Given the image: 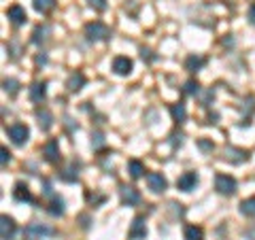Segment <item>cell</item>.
<instances>
[{"label": "cell", "mask_w": 255, "mask_h": 240, "mask_svg": "<svg viewBox=\"0 0 255 240\" xmlns=\"http://www.w3.org/2000/svg\"><path fill=\"white\" fill-rule=\"evenodd\" d=\"M119 196H121V202L128 204V206H134V204L141 202V194H138V189L132 185H121Z\"/></svg>", "instance_id": "obj_5"}, {"label": "cell", "mask_w": 255, "mask_h": 240, "mask_svg": "<svg viewBox=\"0 0 255 240\" xmlns=\"http://www.w3.org/2000/svg\"><path fill=\"white\" fill-rule=\"evenodd\" d=\"M26 238H30V240H40V238H45V236H54L55 230L51 225H45V223H30L26 227Z\"/></svg>", "instance_id": "obj_2"}, {"label": "cell", "mask_w": 255, "mask_h": 240, "mask_svg": "<svg viewBox=\"0 0 255 240\" xmlns=\"http://www.w3.org/2000/svg\"><path fill=\"white\" fill-rule=\"evenodd\" d=\"M13 198L17 202H28V200H32V196H30V189H28V185L24 183H17L15 185V189H13Z\"/></svg>", "instance_id": "obj_17"}, {"label": "cell", "mask_w": 255, "mask_h": 240, "mask_svg": "<svg viewBox=\"0 0 255 240\" xmlns=\"http://www.w3.org/2000/svg\"><path fill=\"white\" fill-rule=\"evenodd\" d=\"M60 177L64 179V181H77V177H79V172H77V164H71V166L66 168V170H62L60 172Z\"/></svg>", "instance_id": "obj_26"}, {"label": "cell", "mask_w": 255, "mask_h": 240, "mask_svg": "<svg viewBox=\"0 0 255 240\" xmlns=\"http://www.w3.org/2000/svg\"><path fill=\"white\" fill-rule=\"evenodd\" d=\"M34 9H36L38 13L47 15L49 11L55 9V0H34Z\"/></svg>", "instance_id": "obj_21"}, {"label": "cell", "mask_w": 255, "mask_h": 240, "mask_svg": "<svg viewBox=\"0 0 255 240\" xmlns=\"http://www.w3.org/2000/svg\"><path fill=\"white\" fill-rule=\"evenodd\" d=\"M170 115H172V119H175L177 124H181V121H185V117H187V111H185V104H172V107H170Z\"/></svg>", "instance_id": "obj_22"}, {"label": "cell", "mask_w": 255, "mask_h": 240, "mask_svg": "<svg viewBox=\"0 0 255 240\" xmlns=\"http://www.w3.org/2000/svg\"><path fill=\"white\" fill-rule=\"evenodd\" d=\"M240 213L245 217H255V198H247L240 202Z\"/></svg>", "instance_id": "obj_23"}, {"label": "cell", "mask_w": 255, "mask_h": 240, "mask_svg": "<svg viewBox=\"0 0 255 240\" xmlns=\"http://www.w3.org/2000/svg\"><path fill=\"white\" fill-rule=\"evenodd\" d=\"M88 2H90L96 11H104V9H107V0H88Z\"/></svg>", "instance_id": "obj_30"}, {"label": "cell", "mask_w": 255, "mask_h": 240, "mask_svg": "<svg viewBox=\"0 0 255 240\" xmlns=\"http://www.w3.org/2000/svg\"><path fill=\"white\" fill-rule=\"evenodd\" d=\"M47 34H49V26H38L36 30H34V34H32V40L36 45H43L45 40H47Z\"/></svg>", "instance_id": "obj_24"}, {"label": "cell", "mask_w": 255, "mask_h": 240, "mask_svg": "<svg viewBox=\"0 0 255 240\" xmlns=\"http://www.w3.org/2000/svg\"><path fill=\"white\" fill-rule=\"evenodd\" d=\"M43 157L49 164H57V162H60V147H57L55 140H49V143L43 147Z\"/></svg>", "instance_id": "obj_9"}, {"label": "cell", "mask_w": 255, "mask_h": 240, "mask_svg": "<svg viewBox=\"0 0 255 240\" xmlns=\"http://www.w3.org/2000/svg\"><path fill=\"white\" fill-rule=\"evenodd\" d=\"M215 189L221 196H232L236 191V181L228 177V174H217L215 177Z\"/></svg>", "instance_id": "obj_3"}, {"label": "cell", "mask_w": 255, "mask_h": 240, "mask_svg": "<svg viewBox=\"0 0 255 240\" xmlns=\"http://www.w3.org/2000/svg\"><path fill=\"white\" fill-rule=\"evenodd\" d=\"M49 213L51 215H55V217H57V215H64V200H62V198H54V200H51V204H49Z\"/></svg>", "instance_id": "obj_25"}, {"label": "cell", "mask_w": 255, "mask_h": 240, "mask_svg": "<svg viewBox=\"0 0 255 240\" xmlns=\"http://www.w3.org/2000/svg\"><path fill=\"white\" fill-rule=\"evenodd\" d=\"M147 185H149V189L153 191V194H162V191L166 189V179L162 177L160 172H151V174H147Z\"/></svg>", "instance_id": "obj_7"}, {"label": "cell", "mask_w": 255, "mask_h": 240, "mask_svg": "<svg viewBox=\"0 0 255 240\" xmlns=\"http://www.w3.org/2000/svg\"><path fill=\"white\" fill-rule=\"evenodd\" d=\"M128 172H130V177H132V179H141V177H143V172H145L143 162H138V160H130V162H128Z\"/></svg>", "instance_id": "obj_19"}, {"label": "cell", "mask_w": 255, "mask_h": 240, "mask_svg": "<svg viewBox=\"0 0 255 240\" xmlns=\"http://www.w3.org/2000/svg\"><path fill=\"white\" fill-rule=\"evenodd\" d=\"M206 64L204 57H200V55H189L187 60H185V68L189 70V73H196L198 68H202Z\"/></svg>", "instance_id": "obj_18"}, {"label": "cell", "mask_w": 255, "mask_h": 240, "mask_svg": "<svg viewBox=\"0 0 255 240\" xmlns=\"http://www.w3.org/2000/svg\"><path fill=\"white\" fill-rule=\"evenodd\" d=\"M7 134L15 145H24L28 136H30V130H28V126H24V124H15V126L7 128Z\"/></svg>", "instance_id": "obj_4"}, {"label": "cell", "mask_w": 255, "mask_h": 240, "mask_svg": "<svg viewBox=\"0 0 255 240\" xmlns=\"http://www.w3.org/2000/svg\"><path fill=\"white\" fill-rule=\"evenodd\" d=\"M147 236V225H145V219L143 217H134L130 225V238L132 240H145Z\"/></svg>", "instance_id": "obj_8"}, {"label": "cell", "mask_w": 255, "mask_h": 240, "mask_svg": "<svg viewBox=\"0 0 255 240\" xmlns=\"http://www.w3.org/2000/svg\"><path fill=\"white\" fill-rule=\"evenodd\" d=\"M0 155H2V157H0V164H2V168H4V166H7V164H9V160H11V153H9V151L4 149V147H2V149H0Z\"/></svg>", "instance_id": "obj_31"}, {"label": "cell", "mask_w": 255, "mask_h": 240, "mask_svg": "<svg viewBox=\"0 0 255 240\" xmlns=\"http://www.w3.org/2000/svg\"><path fill=\"white\" fill-rule=\"evenodd\" d=\"M83 85H85V77L81 73H73L71 77H68V81H66L68 92H79Z\"/></svg>", "instance_id": "obj_16"}, {"label": "cell", "mask_w": 255, "mask_h": 240, "mask_svg": "<svg viewBox=\"0 0 255 240\" xmlns=\"http://www.w3.org/2000/svg\"><path fill=\"white\" fill-rule=\"evenodd\" d=\"M249 21H251L253 26H255V2L251 4V9H249Z\"/></svg>", "instance_id": "obj_33"}, {"label": "cell", "mask_w": 255, "mask_h": 240, "mask_svg": "<svg viewBox=\"0 0 255 240\" xmlns=\"http://www.w3.org/2000/svg\"><path fill=\"white\" fill-rule=\"evenodd\" d=\"M198 174L196 172H183L181 177L177 179V187L181 191H191V189H196V185H198Z\"/></svg>", "instance_id": "obj_6"}, {"label": "cell", "mask_w": 255, "mask_h": 240, "mask_svg": "<svg viewBox=\"0 0 255 240\" xmlns=\"http://www.w3.org/2000/svg\"><path fill=\"white\" fill-rule=\"evenodd\" d=\"M85 37L90 40H107L111 37V28L104 26L102 21H91L85 26Z\"/></svg>", "instance_id": "obj_1"}, {"label": "cell", "mask_w": 255, "mask_h": 240, "mask_svg": "<svg viewBox=\"0 0 255 240\" xmlns=\"http://www.w3.org/2000/svg\"><path fill=\"white\" fill-rule=\"evenodd\" d=\"M198 90H200V85L196 83L194 79H189L187 83L183 85V93H185V96H194V93H198Z\"/></svg>", "instance_id": "obj_28"}, {"label": "cell", "mask_w": 255, "mask_h": 240, "mask_svg": "<svg viewBox=\"0 0 255 240\" xmlns=\"http://www.w3.org/2000/svg\"><path fill=\"white\" fill-rule=\"evenodd\" d=\"M45 62H47V57H45V55H38L36 57V64H45Z\"/></svg>", "instance_id": "obj_35"}, {"label": "cell", "mask_w": 255, "mask_h": 240, "mask_svg": "<svg viewBox=\"0 0 255 240\" xmlns=\"http://www.w3.org/2000/svg\"><path fill=\"white\" fill-rule=\"evenodd\" d=\"M113 70L117 74H121V77H126V74L132 73V60H130V57H124V55L115 57V60H113Z\"/></svg>", "instance_id": "obj_10"}, {"label": "cell", "mask_w": 255, "mask_h": 240, "mask_svg": "<svg viewBox=\"0 0 255 240\" xmlns=\"http://www.w3.org/2000/svg\"><path fill=\"white\" fill-rule=\"evenodd\" d=\"M185 240H204V232L198 225H187L185 227Z\"/></svg>", "instance_id": "obj_20"}, {"label": "cell", "mask_w": 255, "mask_h": 240, "mask_svg": "<svg viewBox=\"0 0 255 240\" xmlns=\"http://www.w3.org/2000/svg\"><path fill=\"white\" fill-rule=\"evenodd\" d=\"M198 145H200V149H204V151H211L213 149V145L208 143V140H198Z\"/></svg>", "instance_id": "obj_32"}, {"label": "cell", "mask_w": 255, "mask_h": 240, "mask_svg": "<svg viewBox=\"0 0 255 240\" xmlns=\"http://www.w3.org/2000/svg\"><path fill=\"white\" fill-rule=\"evenodd\" d=\"M45 96H47V83H40V81H36V83L30 87V100L32 102H43Z\"/></svg>", "instance_id": "obj_15"}, {"label": "cell", "mask_w": 255, "mask_h": 240, "mask_svg": "<svg viewBox=\"0 0 255 240\" xmlns=\"http://www.w3.org/2000/svg\"><path fill=\"white\" fill-rule=\"evenodd\" d=\"M91 147H94V149H102L104 147V136L100 132L91 134Z\"/></svg>", "instance_id": "obj_29"}, {"label": "cell", "mask_w": 255, "mask_h": 240, "mask_svg": "<svg viewBox=\"0 0 255 240\" xmlns=\"http://www.w3.org/2000/svg\"><path fill=\"white\" fill-rule=\"evenodd\" d=\"M4 92L9 93V96H15L17 92H19V81H15V79H4Z\"/></svg>", "instance_id": "obj_27"}, {"label": "cell", "mask_w": 255, "mask_h": 240, "mask_svg": "<svg viewBox=\"0 0 255 240\" xmlns=\"http://www.w3.org/2000/svg\"><path fill=\"white\" fill-rule=\"evenodd\" d=\"M149 54H151V51H149V49H145V47L141 49V55H143V60H145V57H147V60H151V55H149Z\"/></svg>", "instance_id": "obj_34"}, {"label": "cell", "mask_w": 255, "mask_h": 240, "mask_svg": "<svg viewBox=\"0 0 255 240\" xmlns=\"http://www.w3.org/2000/svg\"><path fill=\"white\" fill-rule=\"evenodd\" d=\"M7 17L11 19V23H15V26H21V23L28 19L26 11L21 9L19 4H13V7H9V9H7Z\"/></svg>", "instance_id": "obj_12"}, {"label": "cell", "mask_w": 255, "mask_h": 240, "mask_svg": "<svg viewBox=\"0 0 255 240\" xmlns=\"http://www.w3.org/2000/svg\"><path fill=\"white\" fill-rule=\"evenodd\" d=\"M223 157L228 162H232V164H240V162L247 160L249 153H247V151H242V149H236V147H225L223 149Z\"/></svg>", "instance_id": "obj_11"}, {"label": "cell", "mask_w": 255, "mask_h": 240, "mask_svg": "<svg viewBox=\"0 0 255 240\" xmlns=\"http://www.w3.org/2000/svg\"><path fill=\"white\" fill-rule=\"evenodd\" d=\"M13 232H15V221L7 217V215H2L0 217V236H2V240H9L13 236Z\"/></svg>", "instance_id": "obj_13"}, {"label": "cell", "mask_w": 255, "mask_h": 240, "mask_svg": "<svg viewBox=\"0 0 255 240\" xmlns=\"http://www.w3.org/2000/svg\"><path fill=\"white\" fill-rule=\"evenodd\" d=\"M36 119H38L40 130H45V132L51 130V126H54V115H51V111H47V109H38Z\"/></svg>", "instance_id": "obj_14"}]
</instances>
